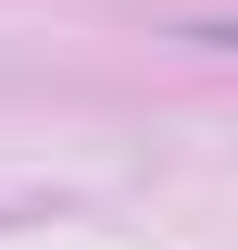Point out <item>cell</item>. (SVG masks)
Segmentation results:
<instances>
[{"mask_svg":"<svg viewBox=\"0 0 238 250\" xmlns=\"http://www.w3.org/2000/svg\"><path fill=\"white\" fill-rule=\"evenodd\" d=\"M188 38H213V50H238V13H213V25H188Z\"/></svg>","mask_w":238,"mask_h":250,"instance_id":"obj_1","label":"cell"}]
</instances>
